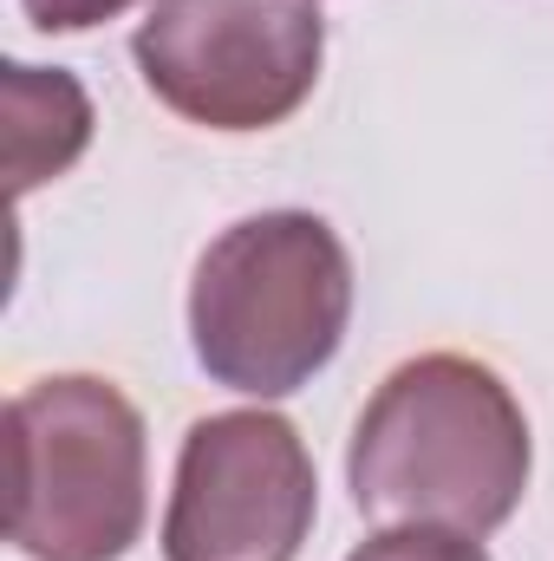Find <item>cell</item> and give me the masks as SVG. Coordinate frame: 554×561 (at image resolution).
Returning a JSON list of instances; mask_svg holds the SVG:
<instances>
[{
  "instance_id": "52a82bcc",
  "label": "cell",
  "mask_w": 554,
  "mask_h": 561,
  "mask_svg": "<svg viewBox=\"0 0 554 561\" xmlns=\"http://www.w3.org/2000/svg\"><path fill=\"white\" fill-rule=\"evenodd\" d=\"M346 561H489V556H483L476 536H457V529H379Z\"/></svg>"
},
{
  "instance_id": "8992f818",
  "label": "cell",
  "mask_w": 554,
  "mask_h": 561,
  "mask_svg": "<svg viewBox=\"0 0 554 561\" xmlns=\"http://www.w3.org/2000/svg\"><path fill=\"white\" fill-rule=\"evenodd\" d=\"M0 85H7V176H13V196H26L85 157L92 99L72 72L26 66V59H7Z\"/></svg>"
},
{
  "instance_id": "5b68a950",
  "label": "cell",
  "mask_w": 554,
  "mask_h": 561,
  "mask_svg": "<svg viewBox=\"0 0 554 561\" xmlns=\"http://www.w3.org/2000/svg\"><path fill=\"white\" fill-rule=\"evenodd\" d=\"M320 516V477L280 412L196 419L176 450L163 561H300Z\"/></svg>"
},
{
  "instance_id": "6da1fadb",
  "label": "cell",
  "mask_w": 554,
  "mask_h": 561,
  "mask_svg": "<svg viewBox=\"0 0 554 561\" xmlns=\"http://www.w3.org/2000/svg\"><path fill=\"white\" fill-rule=\"evenodd\" d=\"M535 470L529 419L496 366L470 353L405 359L353 424L346 483L359 516L392 529L489 536L516 516Z\"/></svg>"
},
{
  "instance_id": "7a4b0ae2",
  "label": "cell",
  "mask_w": 554,
  "mask_h": 561,
  "mask_svg": "<svg viewBox=\"0 0 554 561\" xmlns=\"http://www.w3.org/2000/svg\"><path fill=\"white\" fill-rule=\"evenodd\" d=\"M353 320V255L313 209H262L222 229L189 280L196 366L249 399L313 386Z\"/></svg>"
},
{
  "instance_id": "3957f363",
  "label": "cell",
  "mask_w": 554,
  "mask_h": 561,
  "mask_svg": "<svg viewBox=\"0 0 554 561\" xmlns=\"http://www.w3.org/2000/svg\"><path fill=\"white\" fill-rule=\"evenodd\" d=\"M7 542L26 561H125L150 516L143 412L99 373H53L7 405Z\"/></svg>"
},
{
  "instance_id": "ba28073f",
  "label": "cell",
  "mask_w": 554,
  "mask_h": 561,
  "mask_svg": "<svg viewBox=\"0 0 554 561\" xmlns=\"http://www.w3.org/2000/svg\"><path fill=\"white\" fill-rule=\"evenodd\" d=\"M138 0H20V13L39 26V33H92L118 13H131Z\"/></svg>"
},
{
  "instance_id": "277c9868",
  "label": "cell",
  "mask_w": 554,
  "mask_h": 561,
  "mask_svg": "<svg viewBox=\"0 0 554 561\" xmlns=\"http://www.w3.org/2000/svg\"><path fill=\"white\" fill-rule=\"evenodd\" d=\"M131 53L157 105L242 138L287 125L313 99L326 20L320 0H157Z\"/></svg>"
}]
</instances>
